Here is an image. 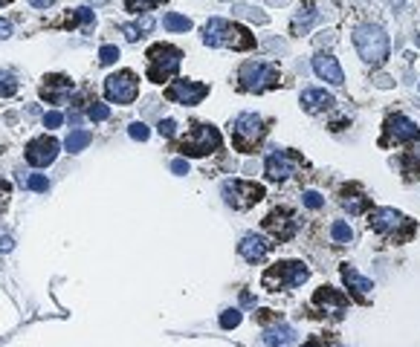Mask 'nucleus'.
I'll return each instance as SVG.
<instances>
[{
    "mask_svg": "<svg viewBox=\"0 0 420 347\" xmlns=\"http://www.w3.org/2000/svg\"><path fill=\"white\" fill-rule=\"evenodd\" d=\"M293 341V327H287V324H275V327H270V330H264V344L267 347H287Z\"/></svg>",
    "mask_w": 420,
    "mask_h": 347,
    "instance_id": "393cba45",
    "label": "nucleus"
},
{
    "mask_svg": "<svg viewBox=\"0 0 420 347\" xmlns=\"http://www.w3.org/2000/svg\"><path fill=\"white\" fill-rule=\"evenodd\" d=\"M21 186H26V188H32V191H47L50 188V180L44 177V174H29V177H23L21 174Z\"/></svg>",
    "mask_w": 420,
    "mask_h": 347,
    "instance_id": "7c9ffc66",
    "label": "nucleus"
},
{
    "mask_svg": "<svg viewBox=\"0 0 420 347\" xmlns=\"http://www.w3.org/2000/svg\"><path fill=\"white\" fill-rule=\"evenodd\" d=\"M9 35H12V23L0 18V38H9Z\"/></svg>",
    "mask_w": 420,
    "mask_h": 347,
    "instance_id": "c03bdc74",
    "label": "nucleus"
},
{
    "mask_svg": "<svg viewBox=\"0 0 420 347\" xmlns=\"http://www.w3.org/2000/svg\"><path fill=\"white\" fill-rule=\"evenodd\" d=\"M168 102H174V105H200L206 96H209V84L203 81H191V78H177L165 87V93H162Z\"/></svg>",
    "mask_w": 420,
    "mask_h": 347,
    "instance_id": "2eb2a0df",
    "label": "nucleus"
},
{
    "mask_svg": "<svg viewBox=\"0 0 420 347\" xmlns=\"http://www.w3.org/2000/svg\"><path fill=\"white\" fill-rule=\"evenodd\" d=\"M88 145H90V134H88V130H73V134L64 139V148L70 154H81Z\"/></svg>",
    "mask_w": 420,
    "mask_h": 347,
    "instance_id": "a878e982",
    "label": "nucleus"
},
{
    "mask_svg": "<svg viewBox=\"0 0 420 347\" xmlns=\"http://www.w3.org/2000/svg\"><path fill=\"white\" fill-rule=\"evenodd\" d=\"M221 191H224L226 205H232L238 211H246L267 197V188L261 183H246V180H226Z\"/></svg>",
    "mask_w": 420,
    "mask_h": 347,
    "instance_id": "9b49d317",
    "label": "nucleus"
},
{
    "mask_svg": "<svg viewBox=\"0 0 420 347\" xmlns=\"http://www.w3.org/2000/svg\"><path fill=\"white\" fill-rule=\"evenodd\" d=\"M256 321H258V324H270V321H275V324H278V321H281V316H278L275 310H261V313L256 316Z\"/></svg>",
    "mask_w": 420,
    "mask_h": 347,
    "instance_id": "58836bf2",
    "label": "nucleus"
},
{
    "mask_svg": "<svg viewBox=\"0 0 420 347\" xmlns=\"http://www.w3.org/2000/svg\"><path fill=\"white\" fill-rule=\"evenodd\" d=\"M145 61H148V70H145L148 81L162 84L180 70L183 53L177 47H172V43H154V47L145 53Z\"/></svg>",
    "mask_w": 420,
    "mask_h": 347,
    "instance_id": "6e6552de",
    "label": "nucleus"
},
{
    "mask_svg": "<svg viewBox=\"0 0 420 347\" xmlns=\"http://www.w3.org/2000/svg\"><path fill=\"white\" fill-rule=\"evenodd\" d=\"M88 116H90L93 122H105V119L110 116V107H107V105H99V102H93V105L88 107Z\"/></svg>",
    "mask_w": 420,
    "mask_h": 347,
    "instance_id": "f704fd0d",
    "label": "nucleus"
},
{
    "mask_svg": "<svg viewBox=\"0 0 420 347\" xmlns=\"http://www.w3.org/2000/svg\"><path fill=\"white\" fill-rule=\"evenodd\" d=\"M397 168H400L406 183L420 180V148H409L406 154H400L397 156Z\"/></svg>",
    "mask_w": 420,
    "mask_h": 347,
    "instance_id": "b1692460",
    "label": "nucleus"
},
{
    "mask_svg": "<svg viewBox=\"0 0 420 347\" xmlns=\"http://www.w3.org/2000/svg\"><path fill=\"white\" fill-rule=\"evenodd\" d=\"M333 105H336V99H333L330 93L319 90V87H310V90L302 93V110H305V113H325V110H330Z\"/></svg>",
    "mask_w": 420,
    "mask_h": 347,
    "instance_id": "5701e85b",
    "label": "nucleus"
},
{
    "mask_svg": "<svg viewBox=\"0 0 420 347\" xmlns=\"http://www.w3.org/2000/svg\"><path fill=\"white\" fill-rule=\"evenodd\" d=\"M302 347H330V344H327L325 338H308V341H305Z\"/></svg>",
    "mask_w": 420,
    "mask_h": 347,
    "instance_id": "49530a36",
    "label": "nucleus"
},
{
    "mask_svg": "<svg viewBox=\"0 0 420 347\" xmlns=\"http://www.w3.org/2000/svg\"><path fill=\"white\" fill-rule=\"evenodd\" d=\"M9 194H12V188H9V183L0 177V211H4L6 205H9Z\"/></svg>",
    "mask_w": 420,
    "mask_h": 347,
    "instance_id": "ea45409f",
    "label": "nucleus"
},
{
    "mask_svg": "<svg viewBox=\"0 0 420 347\" xmlns=\"http://www.w3.org/2000/svg\"><path fill=\"white\" fill-rule=\"evenodd\" d=\"M264 232L273 237V240H278V243H287V240H293L296 237V232H299V217H296V211L293 208H273L267 217H264Z\"/></svg>",
    "mask_w": 420,
    "mask_h": 347,
    "instance_id": "4468645a",
    "label": "nucleus"
},
{
    "mask_svg": "<svg viewBox=\"0 0 420 347\" xmlns=\"http://www.w3.org/2000/svg\"><path fill=\"white\" fill-rule=\"evenodd\" d=\"M116 58H119V47H113V43H105V47L99 50V64H102V67L116 64Z\"/></svg>",
    "mask_w": 420,
    "mask_h": 347,
    "instance_id": "473e14b6",
    "label": "nucleus"
},
{
    "mask_svg": "<svg viewBox=\"0 0 420 347\" xmlns=\"http://www.w3.org/2000/svg\"><path fill=\"white\" fill-rule=\"evenodd\" d=\"M310 307H316L322 316H327L330 321H342L345 313H348V295L336 287H319L310 298Z\"/></svg>",
    "mask_w": 420,
    "mask_h": 347,
    "instance_id": "ddd939ff",
    "label": "nucleus"
},
{
    "mask_svg": "<svg viewBox=\"0 0 420 347\" xmlns=\"http://www.w3.org/2000/svg\"><path fill=\"white\" fill-rule=\"evenodd\" d=\"M310 278V267L305 260H278V264L267 267L261 275V287L267 292H284V289H296Z\"/></svg>",
    "mask_w": 420,
    "mask_h": 347,
    "instance_id": "20e7f679",
    "label": "nucleus"
},
{
    "mask_svg": "<svg viewBox=\"0 0 420 347\" xmlns=\"http://www.w3.org/2000/svg\"><path fill=\"white\" fill-rule=\"evenodd\" d=\"M313 70H316V75H319L322 81H327V84H333V87H342V84H345V73H342L340 61H336L333 55H327V53H319V55L313 58Z\"/></svg>",
    "mask_w": 420,
    "mask_h": 347,
    "instance_id": "412c9836",
    "label": "nucleus"
},
{
    "mask_svg": "<svg viewBox=\"0 0 420 347\" xmlns=\"http://www.w3.org/2000/svg\"><path fill=\"white\" fill-rule=\"evenodd\" d=\"M330 237H333V243L345 246V243H351V240H354V229H351L345 220H336V223L330 226Z\"/></svg>",
    "mask_w": 420,
    "mask_h": 347,
    "instance_id": "cd10ccee",
    "label": "nucleus"
},
{
    "mask_svg": "<svg viewBox=\"0 0 420 347\" xmlns=\"http://www.w3.org/2000/svg\"><path fill=\"white\" fill-rule=\"evenodd\" d=\"M336 203H340L351 217L368 214V211L374 208L368 191H365L359 183H345V186H340V191H336Z\"/></svg>",
    "mask_w": 420,
    "mask_h": 347,
    "instance_id": "dca6fc26",
    "label": "nucleus"
},
{
    "mask_svg": "<svg viewBox=\"0 0 420 347\" xmlns=\"http://www.w3.org/2000/svg\"><path fill=\"white\" fill-rule=\"evenodd\" d=\"M221 145H224L221 130H218L215 124H209V122H194V124H189L186 137L177 139V151H180L183 156H209V154L221 151Z\"/></svg>",
    "mask_w": 420,
    "mask_h": 347,
    "instance_id": "39448f33",
    "label": "nucleus"
},
{
    "mask_svg": "<svg viewBox=\"0 0 420 347\" xmlns=\"http://www.w3.org/2000/svg\"><path fill=\"white\" fill-rule=\"evenodd\" d=\"M70 93H73V78L61 73L47 75L44 84H41V99H47L50 105H64Z\"/></svg>",
    "mask_w": 420,
    "mask_h": 347,
    "instance_id": "a211bd4d",
    "label": "nucleus"
},
{
    "mask_svg": "<svg viewBox=\"0 0 420 347\" xmlns=\"http://www.w3.org/2000/svg\"><path fill=\"white\" fill-rule=\"evenodd\" d=\"M302 200H305V205H308V208H313V211H319V208L325 205V197H322L319 191H305V197H302Z\"/></svg>",
    "mask_w": 420,
    "mask_h": 347,
    "instance_id": "e433bc0d",
    "label": "nucleus"
},
{
    "mask_svg": "<svg viewBox=\"0 0 420 347\" xmlns=\"http://www.w3.org/2000/svg\"><path fill=\"white\" fill-rule=\"evenodd\" d=\"M368 229L389 246H403L417 235V223L411 220V217H406L403 211L389 208V205L368 211Z\"/></svg>",
    "mask_w": 420,
    "mask_h": 347,
    "instance_id": "f257e3e1",
    "label": "nucleus"
},
{
    "mask_svg": "<svg viewBox=\"0 0 420 347\" xmlns=\"http://www.w3.org/2000/svg\"><path fill=\"white\" fill-rule=\"evenodd\" d=\"M93 23H96L93 9L78 6V9H70L64 18H58L53 26H58V29H81V32H90V29H93Z\"/></svg>",
    "mask_w": 420,
    "mask_h": 347,
    "instance_id": "4be33fe9",
    "label": "nucleus"
},
{
    "mask_svg": "<svg viewBox=\"0 0 420 347\" xmlns=\"http://www.w3.org/2000/svg\"><path fill=\"white\" fill-rule=\"evenodd\" d=\"M140 96V78L131 70H119L105 81V99L113 105H134Z\"/></svg>",
    "mask_w": 420,
    "mask_h": 347,
    "instance_id": "f8f14e48",
    "label": "nucleus"
},
{
    "mask_svg": "<svg viewBox=\"0 0 420 347\" xmlns=\"http://www.w3.org/2000/svg\"><path fill=\"white\" fill-rule=\"evenodd\" d=\"M270 252H273V243H270L267 237L256 235V232L243 235L241 243H238V255L246 260V264H261V260H264Z\"/></svg>",
    "mask_w": 420,
    "mask_h": 347,
    "instance_id": "6ab92c4d",
    "label": "nucleus"
},
{
    "mask_svg": "<svg viewBox=\"0 0 420 347\" xmlns=\"http://www.w3.org/2000/svg\"><path fill=\"white\" fill-rule=\"evenodd\" d=\"M203 43L215 50L246 53V50H256V35H249V29L241 23H232L224 18H209V23L203 26Z\"/></svg>",
    "mask_w": 420,
    "mask_h": 347,
    "instance_id": "f03ea898",
    "label": "nucleus"
},
{
    "mask_svg": "<svg viewBox=\"0 0 420 347\" xmlns=\"http://www.w3.org/2000/svg\"><path fill=\"white\" fill-rule=\"evenodd\" d=\"M61 122H64V116H61V113H58V110H50V113H47V116H44V124H47V127H50V130H53V127H58V124H61Z\"/></svg>",
    "mask_w": 420,
    "mask_h": 347,
    "instance_id": "a19ab883",
    "label": "nucleus"
},
{
    "mask_svg": "<svg viewBox=\"0 0 420 347\" xmlns=\"http://www.w3.org/2000/svg\"><path fill=\"white\" fill-rule=\"evenodd\" d=\"M313 21H316V6H313L310 0H308V4H302L299 15L293 18V32H299V29H308V26H310Z\"/></svg>",
    "mask_w": 420,
    "mask_h": 347,
    "instance_id": "bb28decb",
    "label": "nucleus"
},
{
    "mask_svg": "<svg viewBox=\"0 0 420 347\" xmlns=\"http://www.w3.org/2000/svg\"><path fill=\"white\" fill-rule=\"evenodd\" d=\"M241 324V310H224L221 313V327L224 330H235Z\"/></svg>",
    "mask_w": 420,
    "mask_h": 347,
    "instance_id": "72a5a7b5",
    "label": "nucleus"
},
{
    "mask_svg": "<svg viewBox=\"0 0 420 347\" xmlns=\"http://www.w3.org/2000/svg\"><path fill=\"white\" fill-rule=\"evenodd\" d=\"M340 275H342L345 287L351 289L354 301H359V304H371V292H374V281H371V278L359 275L351 264H342V267H340Z\"/></svg>",
    "mask_w": 420,
    "mask_h": 347,
    "instance_id": "aec40b11",
    "label": "nucleus"
},
{
    "mask_svg": "<svg viewBox=\"0 0 420 347\" xmlns=\"http://www.w3.org/2000/svg\"><path fill=\"white\" fill-rule=\"evenodd\" d=\"M302 171H308V162H305V156L299 151H273L264 159V174L273 183H287L290 177H299Z\"/></svg>",
    "mask_w": 420,
    "mask_h": 347,
    "instance_id": "9d476101",
    "label": "nucleus"
},
{
    "mask_svg": "<svg viewBox=\"0 0 420 347\" xmlns=\"http://www.w3.org/2000/svg\"><path fill=\"white\" fill-rule=\"evenodd\" d=\"M354 47H357V53L365 64L377 67L389 58V35L377 23H362V26L354 29Z\"/></svg>",
    "mask_w": 420,
    "mask_h": 347,
    "instance_id": "423d86ee",
    "label": "nucleus"
},
{
    "mask_svg": "<svg viewBox=\"0 0 420 347\" xmlns=\"http://www.w3.org/2000/svg\"><path fill=\"white\" fill-rule=\"evenodd\" d=\"M172 171L180 174V177H186V174H189V162H186V159H174V162H172Z\"/></svg>",
    "mask_w": 420,
    "mask_h": 347,
    "instance_id": "37998d69",
    "label": "nucleus"
},
{
    "mask_svg": "<svg viewBox=\"0 0 420 347\" xmlns=\"http://www.w3.org/2000/svg\"><path fill=\"white\" fill-rule=\"evenodd\" d=\"M4 4H9V0H0V6H4Z\"/></svg>",
    "mask_w": 420,
    "mask_h": 347,
    "instance_id": "09e8293b",
    "label": "nucleus"
},
{
    "mask_svg": "<svg viewBox=\"0 0 420 347\" xmlns=\"http://www.w3.org/2000/svg\"><path fill=\"white\" fill-rule=\"evenodd\" d=\"M270 130V119L258 116V113H238L232 122H229V137H232V145L235 151L241 154H252L258 151V145L264 142Z\"/></svg>",
    "mask_w": 420,
    "mask_h": 347,
    "instance_id": "7ed1b4c3",
    "label": "nucleus"
},
{
    "mask_svg": "<svg viewBox=\"0 0 420 347\" xmlns=\"http://www.w3.org/2000/svg\"><path fill=\"white\" fill-rule=\"evenodd\" d=\"M278 84H281V73L278 67L267 61H243L238 70V90L243 93H267Z\"/></svg>",
    "mask_w": 420,
    "mask_h": 347,
    "instance_id": "0eeeda50",
    "label": "nucleus"
},
{
    "mask_svg": "<svg viewBox=\"0 0 420 347\" xmlns=\"http://www.w3.org/2000/svg\"><path fill=\"white\" fill-rule=\"evenodd\" d=\"M15 246V240L9 237V235H0V249H4V252H9Z\"/></svg>",
    "mask_w": 420,
    "mask_h": 347,
    "instance_id": "a18cd8bd",
    "label": "nucleus"
},
{
    "mask_svg": "<svg viewBox=\"0 0 420 347\" xmlns=\"http://www.w3.org/2000/svg\"><path fill=\"white\" fill-rule=\"evenodd\" d=\"M420 142V127L411 122L406 113H389L383 122V134H380V148H409Z\"/></svg>",
    "mask_w": 420,
    "mask_h": 347,
    "instance_id": "1a4fd4ad",
    "label": "nucleus"
},
{
    "mask_svg": "<svg viewBox=\"0 0 420 347\" xmlns=\"http://www.w3.org/2000/svg\"><path fill=\"white\" fill-rule=\"evenodd\" d=\"M159 4H162V0H125V9L134 12V15H140V12H151V9H157Z\"/></svg>",
    "mask_w": 420,
    "mask_h": 347,
    "instance_id": "2f4dec72",
    "label": "nucleus"
},
{
    "mask_svg": "<svg viewBox=\"0 0 420 347\" xmlns=\"http://www.w3.org/2000/svg\"><path fill=\"white\" fill-rule=\"evenodd\" d=\"M128 134H131L137 142H145V139L151 137V130H148V124H142V122H134V124L128 127Z\"/></svg>",
    "mask_w": 420,
    "mask_h": 347,
    "instance_id": "c9c22d12",
    "label": "nucleus"
},
{
    "mask_svg": "<svg viewBox=\"0 0 420 347\" xmlns=\"http://www.w3.org/2000/svg\"><path fill=\"white\" fill-rule=\"evenodd\" d=\"M29 4L35 6V9H47V6H53L56 0H29Z\"/></svg>",
    "mask_w": 420,
    "mask_h": 347,
    "instance_id": "de8ad7c7",
    "label": "nucleus"
},
{
    "mask_svg": "<svg viewBox=\"0 0 420 347\" xmlns=\"http://www.w3.org/2000/svg\"><path fill=\"white\" fill-rule=\"evenodd\" d=\"M58 139L56 137H35L29 145H26V162L29 165H35V168H47V165H53L56 162V156H58Z\"/></svg>",
    "mask_w": 420,
    "mask_h": 347,
    "instance_id": "f3484780",
    "label": "nucleus"
},
{
    "mask_svg": "<svg viewBox=\"0 0 420 347\" xmlns=\"http://www.w3.org/2000/svg\"><path fill=\"white\" fill-rule=\"evenodd\" d=\"M18 93V78L9 70H0V99H9Z\"/></svg>",
    "mask_w": 420,
    "mask_h": 347,
    "instance_id": "c85d7f7f",
    "label": "nucleus"
},
{
    "mask_svg": "<svg viewBox=\"0 0 420 347\" xmlns=\"http://www.w3.org/2000/svg\"><path fill=\"white\" fill-rule=\"evenodd\" d=\"M93 4H105V0H93Z\"/></svg>",
    "mask_w": 420,
    "mask_h": 347,
    "instance_id": "8fccbe9b",
    "label": "nucleus"
},
{
    "mask_svg": "<svg viewBox=\"0 0 420 347\" xmlns=\"http://www.w3.org/2000/svg\"><path fill=\"white\" fill-rule=\"evenodd\" d=\"M162 23H165L168 32H189V29H191V21H189L186 15H177V12H168Z\"/></svg>",
    "mask_w": 420,
    "mask_h": 347,
    "instance_id": "c756f323",
    "label": "nucleus"
},
{
    "mask_svg": "<svg viewBox=\"0 0 420 347\" xmlns=\"http://www.w3.org/2000/svg\"><path fill=\"white\" fill-rule=\"evenodd\" d=\"M122 32H125V38H128V41H140L142 38V32L137 29V23H125Z\"/></svg>",
    "mask_w": 420,
    "mask_h": 347,
    "instance_id": "79ce46f5",
    "label": "nucleus"
},
{
    "mask_svg": "<svg viewBox=\"0 0 420 347\" xmlns=\"http://www.w3.org/2000/svg\"><path fill=\"white\" fill-rule=\"evenodd\" d=\"M157 130H159V137H165V139H172V137L177 134V122H174V119H162Z\"/></svg>",
    "mask_w": 420,
    "mask_h": 347,
    "instance_id": "4c0bfd02",
    "label": "nucleus"
}]
</instances>
